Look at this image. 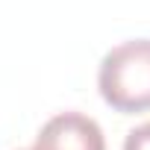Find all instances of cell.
I'll list each match as a JSON object with an SVG mask.
<instances>
[{"label": "cell", "instance_id": "cell-1", "mask_svg": "<svg viewBox=\"0 0 150 150\" xmlns=\"http://www.w3.org/2000/svg\"><path fill=\"white\" fill-rule=\"evenodd\" d=\"M100 97L121 115L150 109V38H135L112 47L97 74Z\"/></svg>", "mask_w": 150, "mask_h": 150}, {"label": "cell", "instance_id": "cell-3", "mask_svg": "<svg viewBox=\"0 0 150 150\" xmlns=\"http://www.w3.org/2000/svg\"><path fill=\"white\" fill-rule=\"evenodd\" d=\"M124 150H150V121L127 132V141H124Z\"/></svg>", "mask_w": 150, "mask_h": 150}, {"label": "cell", "instance_id": "cell-2", "mask_svg": "<svg viewBox=\"0 0 150 150\" xmlns=\"http://www.w3.org/2000/svg\"><path fill=\"white\" fill-rule=\"evenodd\" d=\"M33 150H106V138L94 118L83 112H62L41 127Z\"/></svg>", "mask_w": 150, "mask_h": 150}]
</instances>
